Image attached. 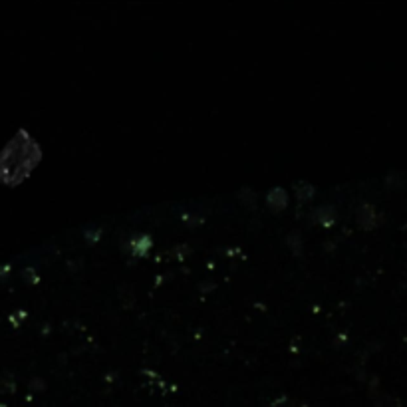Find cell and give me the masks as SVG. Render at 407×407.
<instances>
[]
</instances>
